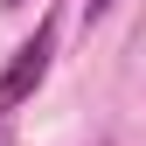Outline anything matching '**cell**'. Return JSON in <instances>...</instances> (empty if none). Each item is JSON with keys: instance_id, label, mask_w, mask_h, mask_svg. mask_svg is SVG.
I'll return each instance as SVG.
<instances>
[{"instance_id": "7a4b0ae2", "label": "cell", "mask_w": 146, "mask_h": 146, "mask_svg": "<svg viewBox=\"0 0 146 146\" xmlns=\"http://www.w3.org/2000/svg\"><path fill=\"white\" fill-rule=\"evenodd\" d=\"M104 7H111V0H84V14H90V21H98V14H104Z\"/></svg>"}, {"instance_id": "5b68a950", "label": "cell", "mask_w": 146, "mask_h": 146, "mask_svg": "<svg viewBox=\"0 0 146 146\" xmlns=\"http://www.w3.org/2000/svg\"><path fill=\"white\" fill-rule=\"evenodd\" d=\"M98 146H104V139H98Z\"/></svg>"}, {"instance_id": "277c9868", "label": "cell", "mask_w": 146, "mask_h": 146, "mask_svg": "<svg viewBox=\"0 0 146 146\" xmlns=\"http://www.w3.org/2000/svg\"><path fill=\"white\" fill-rule=\"evenodd\" d=\"M0 146H14V139H7V132H0Z\"/></svg>"}, {"instance_id": "6da1fadb", "label": "cell", "mask_w": 146, "mask_h": 146, "mask_svg": "<svg viewBox=\"0 0 146 146\" xmlns=\"http://www.w3.org/2000/svg\"><path fill=\"white\" fill-rule=\"evenodd\" d=\"M49 56H56V21H35V35L21 49L7 56V70H0V111H14V104H28L35 90H42V77H49Z\"/></svg>"}, {"instance_id": "3957f363", "label": "cell", "mask_w": 146, "mask_h": 146, "mask_svg": "<svg viewBox=\"0 0 146 146\" xmlns=\"http://www.w3.org/2000/svg\"><path fill=\"white\" fill-rule=\"evenodd\" d=\"M0 7H21V0H0Z\"/></svg>"}]
</instances>
